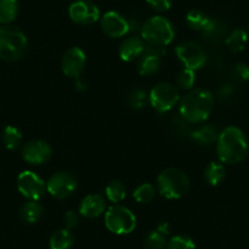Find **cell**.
I'll use <instances>...</instances> for the list:
<instances>
[{"mask_svg":"<svg viewBox=\"0 0 249 249\" xmlns=\"http://www.w3.org/2000/svg\"><path fill=\"white\" fill-rule=\"evenodd\" d=\"M249 152L247 136L241 128L229 126L220 132L216 141V154L220 162L234 165L243 161Z\"/></svg>","mask_w":249,"mask_h":249,"instance_id":"obj_1","label":"cell"},{"mask_svg":"<svg viewBox=\"0 0 249 249\" xmlns=\"http://www.w3.org/2000/svg\"><path fill=\"white\" fill-rule=\"evenodd\" d=\"M214 107V97L205 88H195L179 100V114L191 124H203Z\"/></svg>","mask_w":249,"mask_h":249,"instance_id":"obj_2","label":"cell"},{"mask_svg":"<svg viewBox=\"0 0 249 249\" xmlns=\"http://www.w3.org/2000/svg\"><path fill=\"white\" fill-rule=\"evenodd\" d=\"M27 49V37L20 28L9 25L0 27V59L18 61L25 56Z\"/></svg>","mask_w":249,"mask_h":249,"instance_id":"obj_3","label":"cell"},{"mask_svg":"<svg viewBox=\"0 0 249 249\" xmlns=\"http://www.w3.org/2000/svg\"><path fill=\"white\" fill-rule=\"evenodd\" d=\"M190 188V178L186 172L177 167H169L159 174L157 190L166 199H179Z\"/></svg>","mask_w":249,"mask_h":249,"instance_id":"obj_4","label":"cell"},{"mask_svg":"<svg viewBox=\"0 0 249 249\" xmlns=\"http://www.w3.org/2000/svg\"><path fill=\"white\" fill-rule=\"evenodd\" d=\"M141 35L144 42L152 45L165 47L175 38V28L172 23L162 16H153L148 18L141 28Z\"/></svg>","mask_w":249,"mask_h":249,"instance_id":"obj_5","label":"cell"},{"mask_svg":"<svg viewBox=\"0 0 249 249\" xmlns=\"http://www.w3.org/2000/svg\"><path fill=\"white\" fill-rule=\"evenodd\" d=\"M105 226L115 234H128L137 226L136 215L124 205H112L105 213Z\"/></svg>","mask_w":249,"mask_h":249,"instance_id":"obj_6","label":"cell"},{"mask_svg":"<svg viewBox=\"0 0 249 249\" xmlns=\"http://www.w3.org/2000/svg\"><path fill=\"white\" fill-rule=\"evenodd\" d=\"M179 93L176 86L169 82H160L149 93V103L157 111H170L179 102Z\"/></svg>","mask_w":249,"mask_h":249,"instance_id":"obj_7","label":"cell"},{"mask_svg":"<svg viewBox=\"0 0 249 249\" xmlns=\"http://www.w3.org/2000/svg\"><path fill=\"white\" fill-rule=\"evenodd\" d=\"M176 56L182 62L186 69L190 70H199L207 62V53L202 45L193 40H186L179 43L175 49Z\"/></svg>","mask_w":249,"mask_h":249,"instance_id":"obj_8","label":"cell"},{"mask_svg":"<svg viewBox=\"0 0 249 249\" xmlns=\"http://www.w3.org/2000/svg\"><path fill=\"white\" fill-rule=\"evenodd\" d=\"M77 190V178L71 172L59 171L47 182V191L55 199L64 200L70 198Z\"/></svg>","mask_w":249,"mask_h":249,"instance_id":"obj_9","label":"cell"},{"mask_svg":"<svg viewBox=\"0 0 249 249\" xmlns=\"http://www.w3.org/2000/svg\"><path fill=\"white\" fill-rule=\"evenodd\" d=\"M18 190L28 200H39L47 191V183L39 175L26 170L18 175Z\"/></svg>","mask_w":249,"mask_h":249,"instance_id":"obj_10","label":"cell"},{"mask_svg":"<svg viewBox=\"0 0 249 249\" xmlns=\"http://www.w3.org/2000/svg\"><path fill=\"white\" fill-rule=\"evenodd\" d=\"M69 16L77 25L89 26L99 20L100 11L89 0H76L69 8Z\"/></svg>","mask_w":249,"mask_h":249,"instance_id":"obj_11","label":"cell"},{"mask_svg":"<svg viewBox=\"0 0 249 249\" xmlns=\"http://www.w3.org/2000/svg\"><path fill=\"white\" fill-rule=\"evenodd\" d=\"M86 53L81 48L72 47L66 50L61 59V70L64 75L70 78L81 77L86 66Z\"/></svg>","mask_w":249,"mask_h":249,"instance_id":"obj_12","label":"cell"},{"mask_svg":"<svg viewBox=\"0 0 249 249\" xmlns=\"http://www.w3.org/2000/svg\"><path fill=\"white\" fill-rule=\"evenodd\" d=\"M52 154V147L49 143L43 140L28 141L22 148L23 160L32 165H42L49 161Z\"/></svg>","mask_w":249,"mask_h":249,"instance_id":"obj_13","label":"cell"},{"mask_svg":"<svg viewBox=\"0 0 249 249\" xmlns=\"http://www.w3.org/2000/svg\"><path fill=\"white\" fill-rule=\"evenodd\" d=\"M102 31L110 38H121L130 32L128 20L116 11H107L100 20Z\"/></svg>","mask_w":249,"mask_h":249,"instance_id":"obj_14","label":"cell"},{"mask_svg":"<svg viewBox=\"0 0 249 249\" xmlns=\"http://www.w3.org/2000/svg\"><path fill=\"white\" fill-rule=\"evenodd\" d=\"M107 203L104 197L100 195H89L82 199L78 208V213L87 219H95L99 217L105 212Z\"/></svg>","mask_w":249,"mask_h":249,"instance_id":"obj_15","label":"cell"},{"mask_svg":"<svg viewBox=\"0 0 249 249\" xmlns=\"http://www.w3.org/2000/svg\"><path fill=\"white\" fill-rule=\"evenodd\" d=\"M145 44L143 43V39L138 37H128L120 44L119 55L121 60L126 62L135 61L140 59L144 54Z\"/></svg>","mask_w":249,"mask_h":249,"instance_id":"obj_16","label":"cell"},{"mask_svg":"<svg viewBox=\"0 0 249 249\" xmlns=\"http://www.w3.org/2000/svg\"><path fill=\"white\" fill-rule=\"evenodd\" d=\"M160 66H161V57L150 53H144L138 59L137 71L142 76H152L160 70Z\"/></svg>","mask_w":249,"mask_h":249,"instance_id":"obj_17","label":"cell"},{"mask_svg":"<svg viewBox=\"0 0 249 249\" xmlns=\"http://www.w3.org/2000/svg\"><path fill=\"white\" fill-rule=\"evenodd\" d=\"M43 212H44L43 207L38 203V200H28L25 204L21 205L18 215H20V219L23 222L32 225L39 221Z\"/></svg>","mask_w":249,"mask_h":249,"instance_id":"obj_18","label":"cell"},{"mask_svg":"<svg viewBox=\"0 0 249 249\" xmlns=\"http://www.w3.org/2000/svg\"><path fill=\"white\" fill-rule=\"evenodd\" d=\"M75 243L72 232L68 229H61L52 234L49 241L50 249H71Z\"/></svg>","mask_w":249,"mask_h":249,"instance_id":"obj_19","label":"cell"},{"mask_svg":"<svg viewBox=\"0 0 249 249\" xmlns=\"http://www.w3.org/2000/svg\"><path fill=\"white\" fill-rule=\"evenodd\" d=\"M226 177V170L222 162L213 161L207 165L204 170V179L208 184L213 187H216L224 182Z\"/></svg>","mask_w":249,"mask_h":249,"instance_id":"obj_20","label":"cell"},{"mask_svg":"<svg viewBox=\"0 0 249 249\" xmlns=\"http://www.w3.org/2000/svg\"><path fill=\"white\" fill-rule=\"evenodd\" d=\"M220 133L212 124H204L192 133V140L200 145H210L219 138Z\"/></svg>","mask_w":249,"mask_h":249,"instance_id":"obj_21","label":"cell"},{"mask_svg":"<svg viewBox=\"0 0 249 249\" xmlns=\"http://www.w3.org/2000/svg\"><path fill=\"white\" fill-rule=\"evenodd\" d=\"M20 4L18 0H0V23L8 25L18 15Z\"/></svg>","mask_w":249,"mask_h":249,"instance_id":"obj_22","label":"cell"},{"mask_svg":"<svg viewBox=\"0 0 249 249\" xmlns=\"http://www.w3.org/2000/svg\"><path fill=\"white\" fill-rule=\"evenodd\" d=\"M212 18L207 15L205 13L200 10H191L186 15V23L187 26L193 31H198V32H204L205 28L210 23Z\"/></svg>","mask_w":249,"mask_h":249,"instance_id":"obj_23","label":"cell"},{"mask_svg":"<svg viewBox=\"0 0 249 249\" xmlns=\"http://www.w3.org/2000/svg\"><path fill=\"white\" fill-rule=\"evenodd\" d=\"M225 43L232 53H239L246 48L247 43H248V35L242 28H234L227 36Z\"/></svg>","mask_w":249,"mask_h":249,"instance_id":"obj_24","label":"cell"},{"mask_svg":"<svg viewBox=\"0 0 249 249\" xmlns=\"http://www.w3.org/2000/svg\"><path fill=\"white\" fill-rule=\"evenodd\" d=\"M126 192L127 191H126L124 183L120 179H112L105 187V196L110 202L115 203V204L122 202L126 198Z\"/></svg>","mask_w":249,"mask_h":249,"instance_id":"obj_25","label":"cell"},{"mask_svg":"<svg viewBox=\"0 0 249 249\" xmlns=\"http://www.w3.org/2000/svg\"><path fill=\"white\" fill-rule=\"evenodd\" d=\"M3 143L6 149L16 150L22 144V133L15 126H6L3 131Z\"/></svg>","mask_w":249,"mask_h":249,"instance_id":"obj_26","label":"cell"},{"mask_svg":"<svg viewBox=\"0 0 249 249\" xmlns=\"http://www.w3.org/2000/svg\"><path fill=\"white\" fill-rule=\"evenodd\" d=\"M157 193V188L152 183H142L133 191V198L141 204H148L152 202Z\"/></svg>","mask_w":249,"mask_h":249,"instance_id":"obj_27","label":"cell"},{"mask_svg":"<svg viewBox=\"0 0 249 249\" xmlns=\"http://www.w3.org/2000/svg\"><path fill=\"white\" fill-rule=\"evenodd\" d=\"M167 234L162 233L159 230L150 231L144 238L145 249H165L167 247Z\"/></svg>","mask_w":249,"mask_h":249,"instance_id":"obj_28","label":"cell"},{"mask_svg":"<svg viewBox=\"0 0 249 249\" xmlns=\"http://www.w3.org/2000/svg\"><path fill=\"white\" fill-rule=\"evenodd\" d=\"M149 102V95H147L145 90L143 89H133L132 92L128 93L127 95V103L132 109H143Z\"/></svg>","mask_w":249,"mask_h":249,"instance_id":"obj_29","label":"cell"},{"mask_svg":"<svg viewBox=\"0 0 249 249\" xmlns=\"http://www.w3.org/2000/svg\"><path fill=\"white\" fill-rule=\"evenodd\" d=\"M167 249H196V243L190 236L176 234L167 242Z\"/></svg>","mask_w":249,"mask_h":249,"instance_id":"obj_30","label":"cell"},{"mask_svg":"<svg viewBox=\"0 0 249 249\" xmlns=\"http://www.w3.org/2000/svg\"><path fill=\"white\" fill-rule=\"evenodd\" d=\"M196 83V73L190 69H183L178 72L176 77V85L182 89H192Z\"/></svg>","mask_w":249,"mask_h":249,"instance_id":"obj_31","label":"cell"},{"mask_svg":"<svg viewBox=\"0 0 249 249\" xmlns=\"http://www.w3.org/2000/svg\"><path fill=\"white\" fill-rule=\"evenodd\" d=\"M232 76L238 82H247L249 81V65L244 62H237L232 68Z\"/></svg>","mask_w":249,"mask_h":249,"instance_id":"obj_32","label":"cell"},{"mask_svg":"<svg viewBox=\"0 0 249 249\" xmlns=\"http://www.w3.org/2000/svg\"><path fill=\"white\" fill-rule=\"evenodd\" d=\"M148 5L158 13H164L171 8L172 0H147Z\"/></svg>","mask_w":249,"mask_h":249,"instance_id":"obj_33","label":"cell"},{"mask_svg":"<svg viewBox=\"0 0 249 249\" xmlns=\"http://www.w3.org/2000/svg\"><path fill=\"white\" fill-rule=\"evenodd\" d=\"M80 222V216L78 214H76V212L73 210H69L65 215H64V224H65V229L71 230L75 229L76 226Z\"/></svg>","mask_w":249,"mask_h":249,"instance_id":"obj_34","label":"cell"},{"mask_svg":"<svg viewBox=\"0 0 249 249\" xmlns=\"http://www.w3.org/2000/svg\"><path fill=\"white\" fill-rule=\"evenodd\" d=\"M219 93L221 97H230L233 93V88L231 87V85H224L219 89Z\"/></svg>","mask_w":249,"mask_h":249,"instance_id":"obj_35","label":"cell"},{"mask_svg":"<svg viewBox=\"0 0 249 249\" xmlns=\"http://www.w3.org/2000/svg\"><path fill=\"white\" fill-rule=\"evenodd\" d=\"M75 87H76V89L81 90V92H82V90H86L87 89V81H85L83 78H81V77L76 78Z\"/></svg>","mask_w":249,"mask_h":249,"instance_id":"obj_36","label":"cell"},{"mask_svg":"<svg viewBox=\"0 0 249 249\" xmlns=\"http://www.w3.org/2000/svg\"><path fill=\"white\" fill-rule=\"evenodd\" d=\"M157 230H159V231L162 232V233L169 234V232H170V226H169V224H167V222H160V224L158 225Z\"/></svg>","mask_w":249,"mask_h":249,"instance_id":"obj_37","label":"cell"},{"mask_svg":"<svg viewBox=\"0 0 249 249\" xmlns=\"http://www.w3.org/2000/svg\"><path fill=\"white\" fill-rule=\"evenodd\" d=\"M248 33H249V27H248Z\"/></svg>","mask_w":249,"mask_h":249,"instance_id":"obj_38","label":"cell"}]
</instances>
